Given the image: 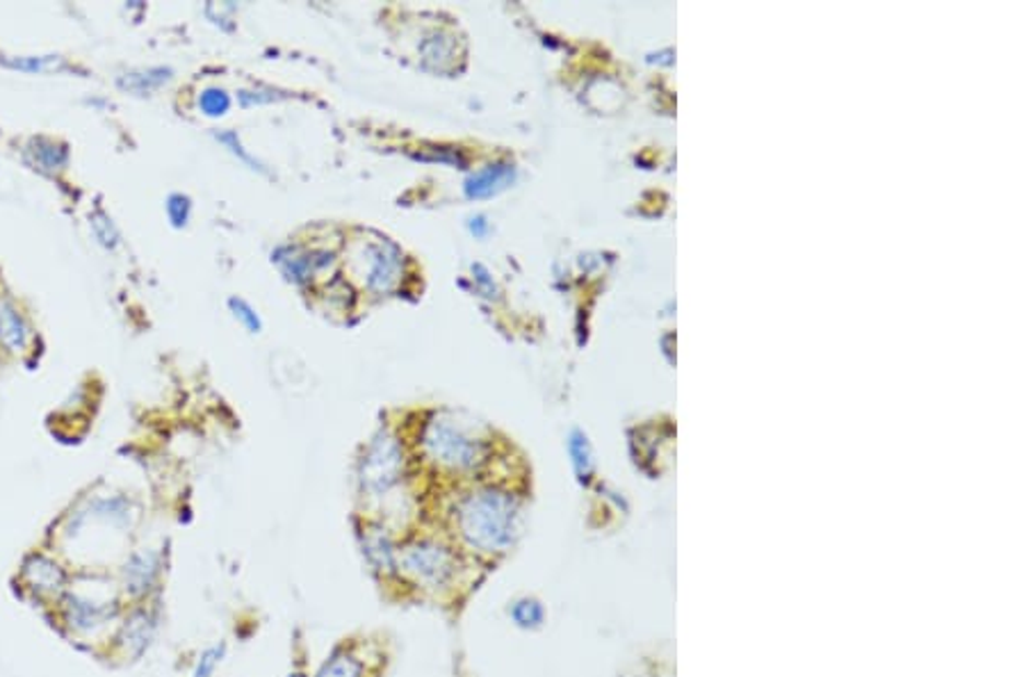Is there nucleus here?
<instances>
[{"instance_id":"f3484780","label":"nucleus","mask_w":1026,"mask_h":677,"mask_svg":"<svg viewBox=\"0 0 1026 677\" xmlns=\"http://www.w3.org/2000/svg\"><path fill=\"white\" fill-rule=\"evenodd\" d=\"M229 657V643L226 641H212L203 645L193 660L190 670L185 677H218L220 668Z\"/></svg>"},{"instance_id":"0eeeda50","label":"nucleus","mask_w":1026,"mask_h":677,"mask_svg":"<svg viewBox=\"0 0 1026 677\" xmlns=\"http://www.w3.org/2000/svg\"><path fill=\"white\" fill-rule=\"evenodd\" d=\"M73 577L75 571L60 552L53 548H37L21 557L16 568V588L23 598L50 614L69 591Z\"/></svg>"},{"instance_id":"f03ea898","label":"nucleus","mask_w":1026,"mask_h":677,"mask_svg":"<svg viewBox=\"0 0 1026 677\" xmlns=\"http://www.w3.org/2000/svg\"><path fill=\"white\" fill-rule=\"evenodd\" d=\"M445 534L475 563L495 561L516 544L518 500L502 486H473L450 504Z\"/></svg>"},{"instance_id":"423d86ee","label":"nucleus","mask_w":1026,"mask_h":677,"mask_svg":"<svg viewBox=\"0 0 1026 677\" xmlns=\"http://www.w3.org/2000/svg\"><path fill=\"white\" fill-rule=\"evenodd\" d=\"M404 475H407L404 443L395 431L380 429L365 445L357 466L361 498L370 502H384L399 489Z\"/></svg>"},{"instance_id":"4be33fe9","label":"nucleus","mask_w":1026,"mask_h":677,"mask_svg":"<svg viewBox=\"0 0 1026 677\" xmlns=\"http://www.w3.org/2000/svg\"><path fill=\"white\" fill-rule=\"evenodd\" d=\"M90 224H92V231H94L96 240L101 242L105 249H115L119 245V231L113 224L110 217H107L103 210H96V212L90 214Z\"/></svg>"},{"instance_id":"39448f33","label":"nucleus","mask_w":1026,"mask_h":677,"mask_svg":"<svg viewBox=\"0 0 1026 677\" xmlns=\"http://www.w3.org/2000/svg\"><path fill=\"white\" fill-rule=\"evenodd\" d=\"M420 452L436 470L468 477L489 464L491 445L473 422L452 413L431 416L420 431Z\"/></svg>"},{"instance_id":"ddd939ff","label":"nucleus","mask_w":1026,"mask_h":677,"mask_svg":"<svg viewBox=\"0 0 1026 677\" xmlns=\"http://www.w3.org/2000/svg\"><path fill=\"white\" fill-rule=\"evenodd\" d=\"M275 262L281 267V272L294 281V283H306L311 277L322 269L327 262H331V254L327 252H306L302 247H281L275 254Z\"/></svg>"},{"instance_id":"1a4fd4ad","label":"nucleus","mask_w":1026,"mask_h":677,"mask_svg":"<svg viewBox=\"0 0 1026 677\" xmlns=\"http://www.w3.org/2000/svg\"><path fill=\"white\" fill-rule=\"evenodd\" d=\"M162 630V600L128 605L119 626L107 641L103 657L121 666L140 664L158 641Z\"/></svg>"},{"instance_id":"9d476101","label":"nucleus","mask_w":1026,"mask_h":677,"mask_svg":"<svg viewBox=\"0 0 1026 677\" xmlns=\"http://www.w3.org/2000/svg\"><path fill=\"white\" fill-rule=\"evenodd\" d=\"M399 534L384 518L363 516L357 523V546L370 575L386 588L401 591L399 582Z\"/></svg>"},{"instance_id":"9b49d317","label":"nucleus","mask_w":1026,"mask_h":677,"mask_svg":"<svg viewBox=\"0 0 1026 677\" xmlns=\"http://www.w3.org/2000/svg\"><path fill=\"white\" fill-rule=\"evenodd\" d=\"M352 262L363 288L374 294L393 292L404 275V256L386 237L361 240L352 252Z\"/></svg>"},{"instance_id":"5701e85b","label":"nucleus","mask_w":1026,"mask_h":677,"mask_svg":"<svg viewBox=\"0 0 1026 677\" xmlns=\"http://www.w3.org/2000/svg\"><path fill=\"white\" fill-rule=\"evenodd\" d=\"M190 212H193V203L185 195H172L167 199V217L176 229H183L187 224V220H190Z\"/></svg>"},{"instance_id":"f257e3e1","label":"nucleus","mask_w":1026,"mask_h":677,"mask_svg":"<svg viewBox=\"0 0 1026 677\" xmlns=\"http://www.w3.org/2000/svg\"><path fill=\"white\" fill-rule=\"evenodd\" d=\"M138 523L140 506L132 498L94 495L67 513L48 548L60 552L75 573H110L105 559L107 540L128 538Z\"/></svg>"},{"instance_id":"b1692460","label":"nucleus","mask_w":1026,"mask_h":677,"mask_svg":"<svg viewBox=\"0 0 1026 677\" xmlns=\"http://www.w3.org/2000/svg\"><path fill=\"white\" fill-rule=\"evenodd\" d=\"M229 308L233 311V315H235L242 324H245V327H247L252 334H258V331H260V327H263L260 317L256 315V311H254L245 300H237V296H231V300H229Z\"/></svg>"},{"instance_id":"393cba45","label":"nucleus","mask_w":1026,"mask_h":677,"mask_svg":"<svg viewBox=\"0 0 1026 677\" xmlns=\"http://www.w3.org/2000/svg\"><path fill=\"white\" fill-rule=\"evenodd\" d=\"M5 65L21 69V71H53L62 67L60 58H19V60H5Z\"/></svg>"},{"instance_id":"6e6552de","label":"nucleus","mask_w":1026,"mask_h":677,"mask_svg":"<svg viewBox=\"0 0 1026 677\" xmlns=\"http://www.w3.org/2000/svg\"><path fill=\"white\" fill-rule=\"evenodd\" d=\"M170 571V550L165 546H138L126 550L113 571V580L126 605L160 600Z\"/></svg>"},{"instance_id":"dca6fc26","label":"nucleus","mask_w":1026,"mask_h":677,"mask_svg":"<svg viewBox=\"0 0 1026 677\" xmlns=\"http://www.w3.org/2000/svg\"><path fill=\"white\" fill-rule=\"evenodd\" d=\"M28 324H25L14 304L8 300L0 302V342L10 351H21L28 345Z\"/></svg>"},{"instance_id":"f8f14e48","label":"nucleus","mask_w":1026,"mask_h":677,"mask_svg":"<svg viewBox=\"0 0 1026 677\" xmlns=\"http://www.w3.org/2000/svg\"><path fill=\"white\" fill-rule=\"evenodd\" d=\"M311 677H376V670L361 645L342 641L329 650Z\"/></svg>"},{"instance_id":"412c9836","label":"nucleus","mask_w":1026,"mask_h":677,"mask_svg":"<svg viewBox=\"0 0 1026 677\" xmlns=\"http://www.w3.org/2000/svg\"><path fill=\"white\" fill-rule=\"evenodd\" d=\"M509 616H511L513 622H516L518 628H534V626H538V622H541L544 609L538 603H534L529 598H523V600L511 603Z\"/></svg>"},{"instance_id":"bb28decb","label":"nucleus","mask_w":1026,"mask_h":677,"mask_svg":"<svg viewBox=\"0 0 1026 677\" xmlns=\"http://www.w3.org/2000/svg\"><path fill=\"white\" fill-rule=\"evenodd\" d=\"M283 677H311V673L304 666H292Z\"/></svg>"},{"instance_id":"20e7f679","label":"nucleus","mask_w":1026,"mask_h":677,"mask_svg":"<svg viewBox=\"0 0 1026 677\" xmlns=\"http://www.w3.org/2000/svg\"><path fill=\"white\" fill-rule=\"evenodd\" d=\"M126 607L113 573H75L50 618L73 645L103 655Z\"/></svg>"},{"instance_id":"7ed1b4c3","label":"nucleus","mask_w":1026,"mask_h":677,"mask_svg":"<svg viewBox=\"0 0 1026 677\" xmlns=\"http://www.w3.org/2000/svg\"><path fill=\"white\" fill-rule=\"evenodd\" d=\"M401 593L431 600H454L468 588L475 561L445 532H409L399 538Z\"/></svg>"},{"instance_id":"6ab92c4d","label":"nucleus","mask_w":1026,"mask_h":677,"mask_svg":"<svg viewBox=\"0 0 1026 677\" xmlns=\"http://www.w3.org/2000/svg\"><path fill=\"white\" fill-rule=\"evenodd\" d=\"M170 78H172V71L165 69V67L147 69V71H132V73H126V75L119 78V87L126 90V92L138 94V96H144V94H151L153 90L165 85Z\"/></svg>"},{"instance_id":"a211bd4d","label":"nucleus","mask_w":1026,"mask_h":677,"mask_svg":"<svg viewBox=\"0 0 1026 677\" xmlns=\"http://www.w3.org/2000/svg\"><path fill=\"white\" fill-rule=\"evenodd\" d=\"M28 155L33 157V165L42 172H56L62 170L69 160V151L65 144H58L46 138H37L31 142Z\"/></svg>"},{"instance_id":"2eb2a0df","label":"nucleus","mask_w":1026,"mask_h":677,"mask_svg":"<svg viewBox=\"0 0 1026 677\" xmlns=\"http://www.w3.org/2000/svg\"><path fill=\"white\" fill-rule=\"evenodd\" d=\"M509 176H511V170L506 165H489V167H483V170H479V172H475L466 178L464 192L473 201L493 197L495 192H500V189L504 187Z\"/></svg>"},{"instance_id":"a878e982","label":"nucleus","mask_w":1026,"mask_h":677,"mask_svg":"<svg viewBox=\"0 0 1026 677\" xmlns=\"http://www.w3.org/2000/svg\"><path fill=\"white\" fill-rule=\"evenodd\" d=\"M218 140H220L224 147H229V151H231V153H235V155H240L242 160H245L247 165H252L254 170H260V167H258V162H256V160H254V157H252V155H249L245 149H242V144H240V140H237V135H235V132H220V135H218Z\"/></svg>"},{"instance_id":"4468645a","label":"nucleus","mask_w":1026,"mask_h":677,"mask_svg":"<svg viewBox=\"0 0 1026 677\" xmlns=\"http://www.w3.org/2000/svg\"><path fill=\"white\" fill-rule=\"evenodd\" d=\"M420 56H422V62L427 67L443 71L447 67H452V62H454L456 39L450 33L431 31L420 44Z\"/></svg>"},{"instance_id":"aec40b11","label":"nucleus","mask_w":1026,"mask_h":677,"mask_svg":"<svg viewBox=\"0 0 1026 677\" xmlns=\"http://www.w3.org/2000/svg\"><path fill=\"white\" fill-rule=\"evenodd\" d=\"M199 110L210 119H220L231 110V96L220 87H208L199 94Z\"/></svg>"}]
</instances>
